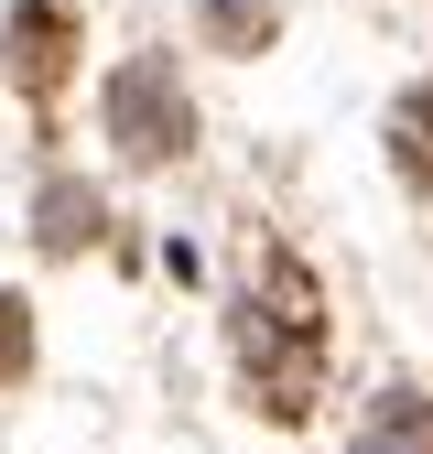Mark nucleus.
<instances>
[{
    "label": "nucleus",
    "instance_id": "5",
    "mask_svg": "<svg viewBox=\"0 0 433 454\" xmlns=\"http://www.w3.org/2000/svg\"><path fill=\"white\" fill-rule=\"evenodd\" d=\"M33 239H43V249H87V239H98V195H87V184H43Z\"/></svg>",
    "mask_w": 433,
    "mask_h": 454
},
{
    "label": "nucleus",
    "instance_id": "3",
    "mask_svg": "<svg viewBox=\"0 0 433 454\" xmlns=\"http://www.w3.org/2000/svg\"><path fill=\"white\" fill-rule=\"evenodd\" d=\"M0 76H12L33 108L76 76V12L66 0H12V22H0Z\"/></svg>",
    "mask_w": 433,
    "mask_h": 454
},
{
    "label": "nucleus",
    "instance_id": "4",
    "mask_svg": "<svg viewBox=\"0 0 433 454\" xmlns=\"http://www.w3.org/2000/svg\"><path fill=\"white\" fill-rule=\"evenodd\" d=\"M358 454H433V401L390 379V389L358 411Z\"/></svg>",
    "mask_w": 433,
    "mask_h": 454
},
{
    "label": "nucleus",
    "instance_id": "1",
    "mask_svg": "<svg viewBox=\"0 0 433 454\" xmlns=\"http://www.w3.org/2000/svg\"><path fill=\"white\" fill-rule=\"evenodd\" d=\"M228 357H239V389L260 422H303L314 389H325V303H314V270L260 249L249 293L228 303Z\"/></svg>",
    "mask_w": 433,
    "mask_h": 454
},
{
    "label": "nucleus",
    "instance_id": "6",
    "mask_svg": "<svg viewBox=\"0 0 433 454\" xmlns=\"http://www.w3.org/2000/svg\"><path fill=\"white\" fill-rule=\"evenodd\" d=\"M390 152H401L412 184H433V87H412V98L390 108Z\"/></svg>",
    "mask_w": 433,
    "mask_h": 454
},
{
    "label": "nucleus",
    "instance_id": "2",
    "mask_svg": "<svg viewBox=\"0 0 433 454\" xmlns=\"http://www.w3.org/2000/svg\"><path fill=\"white\" fill-rule=\"evenodd\" d=\"M185 87H174V66L162 54H130L120 76H108V141H120L130 162H185Z\"/></svg>",
    "mask_w": 433,
    "mask_h": 454
},
{
    "label": "nucleus",
    "instance_id": "7",
    "mask_svg": "<svg viewBox=\"0 0 433 454\" xmlns=\"http://www.w3.org/2000/svg\"><path fill=\"white\" fill-rule=\"evenodd\" d=\"M12 379H33V303L0 293V389H12Z\"/></svg>",
    "mask_w": 433,
    "mask_h": 454
}]
</instances>
